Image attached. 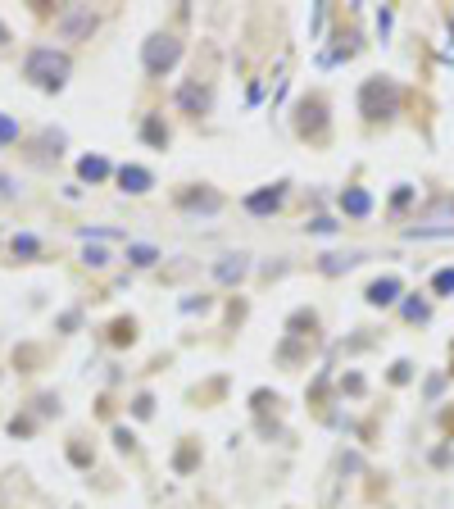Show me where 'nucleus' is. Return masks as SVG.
<instances>
[{"instance_id":"obj_1","label":"nucleus","mask_w":454,"mask_h":509,"mask_svg":"<svg viewBox=\"0 0 454 509\" xmlns=\"http://www.w3.org/2000/svg\"><path fill=\"white\" fill-rule=\"evenodd\" d=\"M32 73H55V82H60V73H64V60H55V55H32V64H27Z\"/></svg>"},{"instance_id":"obj_2","label":"nucleus","mask_w":454,"mask_h":509,"mask_svg":"<svg viewBox=\"0 0 454 509\" xmlns=\"http://www.w3.org/2000/svg\"><path fill=\"white\" fill-rule=\"evenodd\" d=\"M9 132H14V128H9V123H5V119H0V137H9Z\"/></svg>"}]
</instances>
